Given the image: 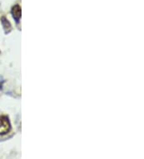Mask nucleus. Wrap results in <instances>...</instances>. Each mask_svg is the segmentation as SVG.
Masks as SVG:
<instances>
[{
  "label": "nucleus",
  "mask_w": 144,
  "mask_h": 159,
  "mask_svg": "<svg viewBox=\"0 0 144 159\" xmlns=\"http://www.w3.org/2000/svg\"><path fill=\"white\" fill-rule=\"evenodd\" d=\"M11 129V125L9 120L5 116H0V135L6 134Z\"/></svg>",
  "instance_id": "obj_1"
},
{
  "label": "nucleus",
  "mask_w": 144,
  "mask_h": 159,
  "mask_svg": "<svg viewBox=\"0 0 144 159\" xmlns=\"http://www.w3.org/2000/svg\"><path fill=\"white\" fill-rule=\"evenodd\" d=\"M12 15L16 20V21H19L20 16H21V8H20L19 5H16L12 8Z\"/></svg>",
  "instance_id": "obj_2"
}]
</instances>
